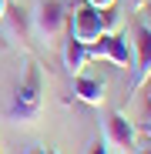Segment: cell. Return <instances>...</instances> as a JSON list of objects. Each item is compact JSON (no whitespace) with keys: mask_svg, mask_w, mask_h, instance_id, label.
Masks as SVG:
<instances>
[{"mask_svg":"<svg viewBox=\"0 0 151 154\" xmlns=\"http://www.w3.org/2000/svg\"><path fill=\"white\" fill-rule=\"evenodd\" d=\"M148 27H151V23H148Z\"/></svg>","mask_w":151,"mask_h":154,"instance_id":"cell-22","label":"cell"},{"mask_svg":"<svg viewBox=\"0 0 151 154\" xmlns=\"http://www.w3.org/2000/svg\"><path fill=\"white\" fill-rule=\"evenodd\" d=\"M97 20H101V34L121 30V10H118V4H114V7H101V10H97Z\"/></svg>","mask_w":151,"mask_h":154,"instance_id":"cell-10","label":"cell"},{"mask_svg":"<svg viewBox=\"0 0 151 154\" xmlns=\"http://www.w3.org/2000/svg\"><path fill=\"white\" fill-rule=\"evenodd\" d=\"M87 4H91L94 10H101V7H114V4H118V0H87Z\"/></svg>","mask_w":151,"mask_h":154,"instance_id":"cell-13","label":"cell"},{"mask_svg":"<svg viewBox=\"0 0 151 154\" xmlns=\"http://www.w3.org/2000/svg\"><path fill=\"white\" fill-rule=\"evenodd\" d=\"M67 37L81 40L84 47L101 37V20L91 4H81V7H74V14H67Z\"/></svg>","mask_w":151,"mask_h":154,"instance_id":"cell-4","label":"cell"},{"mask_svg":"<svg viewBox=\"0 0 151 154\" xmlns=\"http://www.w3.org/2000/svg\"><path fill=\"white\" fill-rule=\"evenodd\" d=\"M87 154H111V147H108V141H94L87 147Z\"/></svg>","mask_w":151,"mask_h":154,"instance_id":"cell-11","label":"cell"},{"mask_svg":"<svg viewBox=\"0 0 151 154\" xmlns=\"http://www.w3.org/2000/svg\"><path fill=\"white\" fill-rule=\"evenodd\" d=\"M87 60H91V54H87V47H84L81 40H74V37H67V40H64V67L71 70V77H77V74H84Z\"/></svg>","mask_w":151,"mask_h":154,"instance_id":"cell-9","label":"cell"},{"mask_svg":"<svg viewBox=\"0 0 151 154\" xmlns=\"http://www.w3.org/2000/svg\"><path fill=\"white\" fill-rule=\"evenodd\" d=\"M67 4H71V7H81V4H87V0H67Z\"/></svg>","mask_w":151,"mask_h":154,"instance_id":"cell-15","label":"cell"},{"mask_svg":"<svg viewBox=\"0 0 151 154\" xmlns=\"http://www.w3.org/2000/svg\"><path fill=\"white\" fill-rule=\"evenodd\" d=\"M47 154H57V151H50V147H47Z\"/></svg>","mask_w":151,"mask_h":154,"instance_id":"cell-19","label":"cell"},{"mask_svg":"<svg viewBox=\"0 0 151 154\" xmlns=\"http://www.w3.org/2000/svg\"><path fill=\"white\" fill-rule=\"evenodd\" d=\"M124 7H128L131 14H138V10H144V7H148V0H124Z\"/></svg>","mask_w":151,"mask_h":154,"instance_id":"cell-12","label":"cell"},{"mask_svg":"<svg viewBox=\"0 0 151 154\" xmlns=\"http://www.w3.org/2000/svg\"><path fill=\"white\" fill-rule=\"evenodd\" d=\"M30 23H34V34L40 40H57L64 37L67 30V10H64V0H40L37 10L30 14Z\"/></svg>","mask_w":151,"mask_h":154,"instance_id":"cell-2","label":"cell"},{"mask_svg":"<svg viewBox=\"0 0 151 154\" xmlns=\"http://www.w3.org/2000/svg\"><path fill=\"white\" fill-rule=\"evenodd\" d=\"M7 4H10V0H7Z\"/></svg>","mask_w":151,"mask_h":154,"instance_id":"cell-21","label":"cell"},{"mask_svg":"<svg viewBox=\"0 0 151 154\" xmlns=\"http://www.w3.org/2000/svg\"><path fill=\"white\" fill-rule=\"evenodd\" d=\"M104 134H108V147H118V151L128 154V151L134 147V141H138V127L124 117L121 111H114V114H108Z\"/></svg>","mask_w":151,"mask_h":154,"instance_id":"cell-6","label":"cell"},{"mask_svg":"<svg viewBox=\"0 0 151 154\" xmlns=\"http://www.w3.org/2000/svg\"><path fill=\"white\" fill-rule=\"evenodd\" d=\"M138 154H151V147H144V151H138Z\"/></svg>","mask_w":151,"mask_h":154,"instance_id":"cell-18","label":"cell"},{"mask_svg":"<svg viewBox=\"0 0 151 154\" xmlns=\"http://www.w3.org/2000/svg\"><path fill=\"white\" fill-rule=\"evenodd\" d=\"M0 23H7V37H10V40H20V44H27V37H30V30H34L27 10H20L14 0L7 4V14H4V20H0Z\"/></svg>","mask_w":151,"mask_h":154,"instance_id":"cell-8","label":"cell"},{"mask_svg":"<svg viewBox=\"0 0 151 154\" xmlns=\"http://www.w3.org/2000/svg\"><path fill=\"white\" fill-rule=\"evenodd\" d=\"M4 14H7V0H0V20H4Z\"/></svg>","mask_w":151,"mask_h":154,"instance_id":"cell-14","label":"cell"},{"mask_svg":"<svg viewBox=\"0 0 151 154\" xmlns=\"http://www.w3.org/2000/svg\"><path fill=\"white\" fill-rule=\"evenodd\" d=\"M144 134H148V137H151V124H144Z\"/></svg>","mask_w":151,"mask_h":154,"instance_id":"cell-17","label":"cell"},{"mask_svg":"<svg viewBox=\"0 0 151 154\" xmlns=\"http://www.w3.org/2000/svg\"><path fill=\"white\" fill-rule=\"evenodd\" d=\"M87 54H91V57H101V60H111V64L121 67V70H128V67L134 64V54H131V47H128V37H124L121 30L101 34L94 44H87Z\"/></svg>","mask_w":151,"mask_h":154,"instance_id":"cell-3","label":"cell"},{"mask_svg":"<svg viewBox=\"0 0 151 154\" xmlns=\"http://www.w3.org/2000/svg\"><path fill=\"white\" fill-rule=\"evenodd\" d=\"M40 107H44V97H40V67H30L24 84L14 91V100H10V121L17 124H34L40 117Z\"/></svg>","mask_w":151,"mask_h":154,"instance_id":"cell-1","label":"cell"},{"mask_svg":"<svg viewBox=\"0 0 151 154\" xmlns=\"http://www.w3.org/2000/svg\"><path fill=\"white\" fill-rule=\"evenodd\" d=\"M74 97L84 100V104L91 107H101L108 97V84L101 81V77H87V74H77L74 77Z\"/></svg>","mask_w":151,"mask_h":154,"instance_id":"cell-7","label":"cell"},{"mask_svg":"<svg viewBox=\"0 0 151 154\" xmlns=\"http://www.w3.org/2000/svg\"><path fill=\"white\" fill-rule=\"evenodd\" d=\"M134 50H138V57H134V74H131V91H141L144 81L151 77V27L148 23H141V27L134 30Z\"/></svg>","mask_w":151,"mask_h":154,"instance_id":"cell-5","label":"cell"},{"mask_svg":"<svg viewBox=\"0 0 151 154\" xmlns=\"http://www.w3.org/2000/svg\"><path fill=\"white\" fill-rule=\"evenodd\" d=\"M148 100H151V94H148Z\"/></svg>","mask_w":151,"mask_h":154,"instance_id":"cell-20","label":"cell"},{"mask_svg":"<svg viewBox=\"0 0 151 154\" xmlns=\"http://www.w3.org/2000/svg\"><path fill=\"white\" fill-rule=\"evenodd\" d=\"M30 154H47V147H34V151H30Z\"/></svg>","mask_w":151,"mask_h":154,"instance_id":"cell-16","label":"cell"}]
</instances>
